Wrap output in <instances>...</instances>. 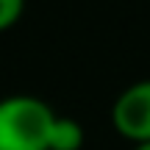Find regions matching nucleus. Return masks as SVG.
Returning <instances> with one entry per match:
<instances>
[{
  "label": "nucleus",
  "instance_id": "f257e3e1",
  "mask_svg": "<svg viewBox=\"0 0 150 150\" xmlns=\"http://www.w3.org/2000/svg\"><path fill=\"white\" fill-rule=\"evenodd\" d=\"M59 114L33 95L0 100V150H50V131Z\"/></svg>",
  "mask_w": 150,
  "mask_h": 150
},
{
  "label": "nucleus",
  "instance_id": "39448f33",
  "mask_svg": "<svg viewBox=\"0 0 150 150\" xmlns=\"http://www.w3.org/2000/svg\"><path fill=\"white\" fill-rule=\"evenodd\" d=\"M134 150H150V142H147V145H136Z\"/></svg>",
  "mask_w": 150,
  "mask_h": 150
},
{
  "label": "nucleus",
  "instance_id": "20e7f679",
  "mask_svg": "<svg viewBox=\"0 0 150 150\" xmlns=\"http://www.w3.org/2000/svg\"><path fill=\"white\" fill-rule=\"evenodd\" d=\"M25 11V0H0V33L17 25Z\"/></svg>",
  "mask_w": 150,
  "mask_h": 150
},
{
  "label": "nucleus",
  "instance_id": "7ed1b4c3",
  "mask_svg": "<svg viewBox=\"0 0 150 150\" xmlns=\"http://www.w3.org/2000/svg\"><path fill=\"white\" fill-rule=\"evenodd\" d=\"M83 147V128L72 117H56L50 131V150H81Z\"/></svg>",
  "mask_w": 150,
  "mask_h": 150
},
{
  "label": "nucleus",
  "instance_id": "f03ea898",
  "mask_svg": "<svg viewBox=\"0 0 150 150\" xmlns=\"http://www.w3.org/2000/svg\"><path fill=\"white\" fill-rule=\"evenodd\" d=\"M111 125L134 145L150 142V78L136 81L117 95L111 106Z\"/></svg>",
  "mask_w": 150,
  "mask_h": 150
}]
</instances>
